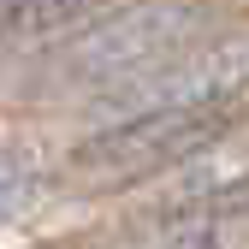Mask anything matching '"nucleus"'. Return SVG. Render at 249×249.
Wrapping results in <instances>:
<instances>
[{
    "mask_svg": "<svg viewBox=\"0 0 249 249\" xmlns=\"http://www.w3.org/2000/svg\"><path fill=\"white\" fill-rule=\"evenodd\" d=\"M190 42H202L196 6H184V0H142V6L95 18L83 36H71V48L59 53V83H71L77 95H101V89L184 53Z\"/></svg>",
    "mask_w": 249,
    "mask_h": 249,
    "instance_id": "nucleus-1",
    "label": "nucleus"
},
{
    "mask_svg": "<svg viewBox=\"0 0 249 249\" xmlns=\"http://www.w3.org/2000/svg\"><path fill=\"white\" fill-rule=\"evenodd\" d=\"M231 131V107H160L137 119H113L95 137H83L71 148V172L89 184H131L154 178L166 166L196 160L202 148H213Z\"/></svg>",
    "mask_w": 249,
    "mask_h": 249,
    "instance_id": "nucleus-2",
    "label": "nucleus"
},
{
    "mask_svg": "<svg viewBox=\"0 0 249 249\" xmlns=\"http://www.w3.org/2000/svg\"><path fill=\"white\" fill-rule=\"evenodd\" d=\"M107 0H0V48H36L83 30Z\"/></svg>",
    "mask_w": 249,
    "mask_h": 249,
    "instance_id": "nucleus-3",
    "label": "nucleus"
}]
</instances>
